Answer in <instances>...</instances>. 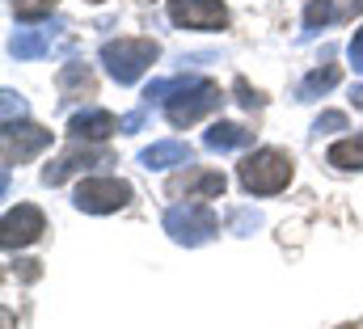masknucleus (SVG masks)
I'll list each match as a JSON object with an SVG mask.
<instances>
[{
	"label": "nucleus",
	"mask_w": 363,
	"mask_h": 329,
	"mask_svg": "<svg viewBox=\"0 0 363 329\" xmlns=\"http://www.w3.org/2000/svg\"><path fill=\"white\" fill-rule=\"evenodd\" d=\"M93 4H101V0H93Z\"/></svg>",
	"instance_id": "c85d7f7f"
},
{
	"label": "nucleus",
	"mask_w": 363,
	"mask_h": 329,
	"mask_svg": "<svg viewBox=\"0 0 363 329\" xmlns=\"http://www.w3.org/2000/svg\"><path fill=\"white\" fill-rule=\"evenodd\" d=\"M342 13H351V17L363 13V0H342Z\"/></svg>",
	"instance_id": "a878e982"
},
{
	"label": "nucleus",
	"mask_w": 363,
	"mask_h": 329,
	"mask_svg": "<svg viewBox=\"0 0 363 329\" xmlns=\"http://www.w3.org/2000/svg\"><path fill=\"white\" fill-rule=\"evenodd\" d=\"M165 233H169V241L194 249V245L216 241L220 220H216V211H211L207 203H178V207L165 211Z\"/></svg>",
	"instance_id": "20e7f679"
},
{
	"label": "nucleus",
	"mask_w": 363,
	"mask_h": 329,
	"mask_svg": "<svg viewBox=\"0 0 363 329\" xmlns=\"http://www.w3.org/2000/svg\"><path fill=\"white\" fill-rule=\"evenodd\" d=\"M114 131H118L114 114H110V110H97V106L77 110V114L68 118V135H72V140H110Z\"/></svg>",
	"instance_id": "9b49d317"
},
{
	"label": "nucleus",
	"mask_w": 363,
	"mask_h": 329,
	"mask_svg": "<svg viewBox=\"0 0 363 329\" xmlns=\"http://www.w3.org/2000/svg\"><path fill=\"white\" fill-rule=\"evenodd\" d=\"M224 106V93L216 81H203V77H178V89L169 93L165 101V118L169 127H194L199 118H207L211 110Z\"/></svg>",
	"instance_id": "f257e3e1"
},
{
	"label": "nucleus",
	"mask_w": 363,
	"mask_h": 329,
	"mask_svg": "<svg viewBox=\"0 0 363 329\" xmlns=\"http://www.w3.org/2000/svg\"><path fill=\"white\" fill-rule=\"evenodd\" d=\"M347 51H351V64H355V72H363V26L355 30V38H351V47H347Z\"/></svg>",
	"instance_id": "393cba45"
},
{
	"label": "nucleus",
	"mask_w": 363,
	"mask_h": 329,
	"mask_svg": "<svg viewBox=\"0 0 363 329\" xmlns=\"http://www.w3.org/2000/svg\"><path fill=\"white\" fill-rule=\"evenodd\" d=\"M13 118H26V97L4 89V123H13Z\"/></svg>",
	"instance_id": "4be33fe9"
},
{
	"label": "nucleus",
	"mask_w": 363,
	"mask_h": 329,
	"mask_svg": "<svg viewBox=\"0 0 363 329\" xmlns=\"http://www.w3.org/2000/svg\"><path fill=\"white\" fill-rule=\"evenodd\" d=\"M144 118H148V106H140V110H131L127 118H118V131H123V135H135V131L144 127Z\"/></svg>",
	"instance_id": "b1692460"
},
{
	"label": "nucleus",
	"mask_w": 363,
	"mask_h": 329,
	"mask_svg": "<svg viewBox=\"0 0 363 329\" xmlns=\"http://www.w3.org/2000/svg\"><path fill=\"white\" fill-rule=\"evenodd\" d=\"M224 190H228V177L220 173V169H190L186 177H178L174 186H169V194H186V199H224Z\"/></svg>",
	"instance_id": "9d476101"
},
{
	"label": "nucleus",
	"mask_w": 363,
	"mask_h": 329,
	"mask_svg": "<svg viewBox=\"0 0 363 329\" xmlns=\"http://www.w3.org/2000/svg\"><path fill=\"white\" fill-rule=\"evenodd\" d=\"M77 211L85 216H110V211H123L131 203V182L123 177H85L72 194Z\"/></svg>",
	"instance_id": "39448f33"
},
{
	"label": "nucleus",
	"mask_w": 363,
	"mask_h": 329,
	"mask_svg": "<svg viewBox=\"0 0 363 329\" xmlns=\"http://www.w3.org/2000/svg\"><path fill=\"white\" fill-rule=\"evenodd\" d=\"M258 224H262V216H258V211H233V228H237L241 237H250Z\"/></svg>",
	"instance_id": "5701e85b"
},
{
	"label": "nucleus",
	"mask_w": 363,
	"mask_h": 329,
	"mask_svg": "<svg viewBox=\"0 0 363 329\" xmlns=\"http://www.w3.org/2000/svg\"><path fill=\"white\" fill-rule=\"evenodd\" d=\"M165 13L178 30H224L228 26L224 0H169Z\"/></svg>",
	"instance_id": "6e6552de"
},
{
	"label": "nucleus",
	"mask_w": 363,
	"mask_h": 329,
	"mask_svg": "<svg viewBox=\"0 0 363 329\" xmlns=\"http://www.w3.org/2000/svg\"><path fill=\"white\" fill-rule=\"evenodd\" d=\"M237 97H241V106H245V110H258V106H267V97H262L258 89H250V81H245V77H237Z\"/></svg>",
	"instance_id": "412c9836"
},
{
	"label": "nucleus",
	"mask_w": 363,
	"mask_h": 329,
	"mask_svg": "<svg viewBox=\"0 0 363 329\" xmlns=\"http://www.w3.org/2000/svg\"><path fill=\"white\" fill-rule=\"evenodd\" d=\"M9 4H13V17L17 21H43V17L55 13L60 0H9Z\"/></svg>",
	"instance_id": "6ab92c4d"
},
{
	"label": "nucleus",
	"mask_w": 363,
	"mask_h": 329,
	"mask_svg": "<svg viewBox=\"0 0 363 329\" xmlns=\"http://www.w3.org/2000/svg\"><path fill=\"white\" fill-rule=\"evenodd\" d=\"M351 101H355V110H363V84H355V89H351Z\"/></svg>",
	"instance_id": "bb28decb"
},
{
	"label": "nucleus",
	"mask_w": 363,
	"mask_h": 329,
	"mask_svg": "<svg viewBox=\"0 0 363 329\" xmlns=\"http://www.w3.org/2000/svg\"><path fill=\"white\" fill-rule=\"evenodd\" d=\"M157 60H161V47L152 38H110L101 47V68L118 84H135Z\"/></svg>",
	"instance_id": "f03ea898"
},
{
	"label": "nucleus",
	"mask_w": 363,
	"mask_h": 329,
	"mask_svg": "<svg viewBox=\"0 0 363 329\" xmlns=\"http://www.w3.org/2000/svg\"><path fill=\"white\" fill-rule=\"evenodd\" d=\"M338 13H342L338 0H308V9H304V38H313L321 26H330Z\"/></svg>",
	"instance_id": "a211bd4d"
},
{
	"label": "nucleus",
	"mask_w": 363,
	"mask_h": 329,
	"mask_svg": "<svg viewBox=\"0 0 363 329\" xmlns=\"http://www.w3.org/2000/svg\"><path fill=\"white\" fill-rule=\"evenodd\" d=\"M338 81H342L338 64H321V68H313V72L300 81V101H313L317 93H330V89H334Z\"/></svg>",
	"instance_id": "f3484780"
},
{
	"label": "nucleus",
	"mask_w": 363,
	"mask_h": 329,
	"mask_svg": "<svg viewBox=\"0 0 363 329\" xmlns=\"http://www.w3.org/2000/svg\"><path fill=\"white\" fill-rule=\"evenodd\" d=\"M110 148H72V152H64L60 161H51L43 169V186H64L68 177H77V173H85V169H97V164H110Z\"/></svg>",
	"instance_id": "1a4fd4ad"
},
{
	"label": "nucleus",
	"mask_w": 363,
	"mask_h": 329,
	"mask_svg": "<svg viewBox=\"0 0 363 329\" xmlns=\"http://www.w3.org/2000/svg\"><path fill=\"white\" fill-rule=\"evenodd\" d=\"M43 233H47V216H43L34 203H17V207H9V211H4L0 245H4V249H26V245H34Z\"/></svg>",
	"instance_id": "0eeeda50"
},
{
	"label": "nucleus",
	"mask_w": 363,
	"mask_h": 329,
	"mask_svg": "<svg viewBox=\"0 0 363 329\" xmlns=\"http://www.w3.org/2000/svg\"><path fill=\"white\" fill-rule=\"evenodd\" d=\"M325 164H334V169H342V173H355V169H363V131H359V135H351V140L330 144Z\"/></svg>",
	"instance_id": "2eb2a0df"
},
{
	"label": "nucleus",
	"mask_w": 363,
	"mask_h": 329,
	"mask_svg": "<svg viewBox=\"0 0 363 329\" xmlns=\"http://www.w3.org/2000/svg\"><path fill=\"white\" fill-rule=\"evenodd\" d=\"M338 329H355V325H338Z\"/></svg>",
	"instance_id": "cd10ccee"
},
{
	"label": "nucleus",
	"mask_w": 363,
	"mask_h": 329,
	"mask_svg": "<svg viewBox=\"0 0 363 329\" xmlns=\"http://www.w3.org/2000/svg\"><path fill=\"white\" fill-rule=\"evenodd\" d=\"M43 148H51V131L38 127V123H4V135H0V152H4V169L21 161H34Z\"/></svg>",
	"instance_id": "423d86ee"
},
{
	"label": "nucleus",
	"mask_w": 363,
	"mask_h": 329,
	"mask_svg": "<svg viewBox=\"0 0 363 329\" xmlns=\"http://www.w3.org/2000/svg\"><path fill=\"white\" fill-rule=\"evenodd\" d=\"M254 144V131L241 127V123H211L207 135H203V148L211 152H237V148H250Z\"/></svg>",
	"instance_id": "ddd939ff"
},
{
	"label": "nucleus",
	"mask_w": 363,
	"mask_h": 329,
	"mask_svg": "<svg viewBox=\"0 0 363 329\" xmlns=\"http://www.w3.org/2000/svg\"><path fill=\"white\" fill-rule=\"evenodd\" d=\"M313 131H317V135H330V131H347V114H338V110H325V114L313 123Z\"/></svg>",
	"instance_id": "aec40b11"
},
{
	"label": "nucleus",
	"mask_w": 363,
	"mask_h": 329,
	"mask_svg": "<svg viewBox=\"0 0 363 329\" xmlns=\"http://www.w3.org/2000/svg\"><path fill=\"white\" fill-rule=\"evenodd\" d=\"M190 161H194V148L182 144V140H161V144H152V148L140 152L144 169H178V164H190Z\"/></svg>",
	"instance_id": "f8f14e48"
},
{
	"label": "nucleus",
	"mask_w": 363,
	"mask_h": 329,
	"mask_svg": "<svg viewBox=\"0 0 363 329\" xmlns=\"http://www.w3.org/2000/svg\"><path fill=\"white\" fill-rule=\"evenodd\" d=\"M291 173H296V161L287 152H279V148H258V152H250L237 164V177H241L245 194H262V199L287 190Z\"/></svg>",
	"instance_id": "7ed1b4c3"
},
{
	"label": "nucleus",
	"mask_w": 363,
	"mask_h": 329,
	"mask_svg": "<svg viewBox=\"0 0 363 329\" xmlns=\"http://www.w3.org/2000/svg\"><path fill=\"white\" fill-rule=\"evenodd\" d=\"M47 47H51V30H17V34L9 38V51H13L17 60H38Z\"/></svg>",
	"instance_id": "dca6fc26"
},
{
	"label": "nucleus",
	"mask_w": 363,
	"mask_h": 329,
	"mask_svg": "<svg viewBox=\"0 0 363 329\" xmlns=\"http://www.w3.org/2000/svg\"><path fill=\"white\" fill-rule=\"evenodd\" d=\"M60 93L64 97H93L97 93V77L89 64H64L60 72Z\"/></svg>",
	"instance_id": "4468645a"
}]
</instances>
